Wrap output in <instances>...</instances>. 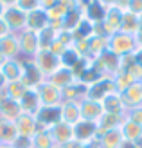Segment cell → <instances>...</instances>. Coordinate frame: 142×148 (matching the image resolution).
Here are the masks:
<instances>
[{"label": "cell", "instance_id": "22", "mask_svg": "<svg viewBox=\"0 0 142 148\" xmlns=\"http://www.w3.org/2000/svg\"><path fill=\"white\" fill-rule=\"evenodd\" d=\"M50 24H49V18H47V13L38 7L31 13H27V29H31L34 33H41L43 29H47Z\"/></svg>", "mask_w": 142, "mask_h": 148}, {"label": "cell", "instance_id": "30", "mask_svg": "<svg viewBox=\"0 0 142 148\" xmlns=\"http://www.w3.org/2000/svg\"><path fill=\"white\" fill-rule=\"evenodd\" d=\"M124 121V116H113V114H103V117L97 121V128H99V136L106 130L121 128V125Z\"/></svg>", "mask_w": 142, "mask_h": 148}, {"label": "cell", "instance_id": "39", "mask_svg": "<svg viewBox=\"0 0 142 148\" xmlns=\"http://www.w3.org/2000/svg\"><path fill=\"white\" fill-rule=\"evenodd\" d=\"M126 117H128V119H131V121H135L137 125H140V127H142V105L130 108L128 112H126Z\"/></svg>", "mask_w": 142, "mask_h": 148}, {"label": "cell", "instance_id": "1", "mask_svg": "<svg viewBox=\"0 0 142 148\" xmlns=\"http://www.w3.org/2000/svg\"><path fill=\"white\" fill-rule=\"evenodd\" d=\"M126 9H128V0H113V2H108L106 7V13H104V18H103V29L106 36H111L121 31V24H122V16Z\"/></svg>", "mask_w": 142, "mask_h": 148}, {"label": "cell", "instance_id": "24", "mask_svg": "<svg viewBox=\"0 0 142 148\" xmlns=\"http://www.w3.org/2000/svg\"><path fill=\"white\" fill-rule=\"evenodd\" d=\"M97 141H99V148H121L124 136H122L121 128H113V130L103 132Z\"/></svg>", "mask_w": 142, "mask_h": 148}, {"label": "cell", "instance_id": "15", "mask_svg": "<svg viewBox=\"0 0 142 148\" xmlns=\"http://www.w3.org/2000/svg\"><path fill=\"white\" fill-rule=\"evenodd\" d=\"M14 127H16L18 136H22V137H31V139H33V136L36 134V132L40 130L36 117L31 116V114H24V112H22V114L16 117V121H14Z\"/></svg>", "mask_w": 142, "mask_h": 148}, {"label": "cell", "instance_id": "51", "mask_svg": "<svg viewBox=\"0 0 142 148\" xmlns=\"http://www.w3.org/2000/svg\"><path fill=\"white\" fill-rule=\"evenodd\" d=\"M2 62H4V58H2V56H0V65H2Z\"/></svg>", "mask_w": 142, "mask_h": 148}, {"label": "cell", "instance_id": "21", "mask_svg": "<svg viewBox=\"0 0 142 148\" xmlns=\"http://www.w3.org/2000/svg\"><path fill=\"white\" fill-rule=\"evenodd\" d=\"M22 114V107L20 101H14L11 98H7L4 94L2 99H0V117L7 121H16V117Z\"/></svg>", "mask_w": 142, "mask_h": 148}, {"label": "cell", "instance_id": "2", "mask_svg": "<svg viewBox=\"0 0 142 148\" xmlns=\"http://www.w3.org/2000/svg\"><path fill=\"white\" fill-rule=\"evenodd\" d=\"M108 51H111L115 56L122 58V56H128L133 54L137 51V43H135V36L131 34H126V33H115L108 38Z\"/></svg>", "mask_w": 142, "mask_h": 148}, {"label": "cell", "instance_id": "31", "mask_svg": "<svg viewBox=\"0 0 142 148\" xmlns=\"http://www.w3.org/2000/svg\"><path fill=\"white\" fill-rule=\"evenodd\" d=\"M27 90H29V87L22 79H18V81H9V83L5 85V88H4V94L7 96V98L14 99V101H20Z\"/></svg>", "mask_w": 142, "mask_h": 148}, {"label": "cell", "instance_id": "33", "mask_svg": "<svg viewBox=\"0 0 142 148\" xmlns=\"http://www.w3.org/2000/svg\"><path fill=\"white\" fill-rule=\"evenodd\" d=\"M33 148H56L54 141H52V136L49 130H38L33 136Z\"/></svg>", "mask_w": 142, "mask_h": 148}, {"label": "cell", "instance_id": "45", "mask_svg": "<svg viewBox=\"0 0 142 148\" xmlns=\"http://www.w3.org/2000/svg\"><path fill=\"white\" fill-rule=\"evenodd\" d=\"M135 43H137V49L142 51V27L139 29V33L135 34Z\"/></svg>", "mask_w": 142, "mask_h": 148}, {"label": "cell", "instance_id": "18", "mask_svg": "<svg viewBox=\"0 0 142 148\" xmlns=\"http://www.w3.org/2000/svg\"><path fill=\"white\" fill-rule=\"evenodd\" d=\"M22 60H24V74H22V81H24L29 88L38 87L45 78L41 76V72L33 63V60H29V58H22Z\"/></svg>", "mask_w": 142, "mask_h": 148}, {"label": "cell", "instance_id": "14", "mask_svg": "<svg viewBox=\"0 0 142 148\" xmlns=\"http://www.w3.org/2000/svg\"><path fill=\"white\" fill-rule=\"evenodd\" d=\"M101 105H103L104 114H113V116H124L126 117V112H128V108H126V105H124V99H122L121 92L108 94L106 98L101 101Z\"/></svg>", "mask_w": 142, "mask_h": 148}, {"label": "cell", "instance_id": "13", "mask_svg": "<svg viewBox=\"0 0 142 148\" xmlns=\"http://www.w3.org/2000/svg\"><path fill=\"white\" fill-rule=\"evenodd\" d=\"M49 132H50L52 141H54L56 146H65L70 141H74V127L69 125V123H65V121L56 123Z\"/></svg>", "mask_w": 142, "mask_h": 148}, {"label": "cell", "instance_id": "29", "mask_svg": "<svg viewBox=\"0 0 142 148\" xmlns=\"http://www.w3.org/2000/svg\"><path fill=\"white\" fill-rule=\"evenodd\" d=\"M16 137H18V132H16V127H14V121H7L0 117V141H2V145L11 146Z\"/></svg>", "mask_w": 142, "mask_h": 148}, {"label": "cell", "instance_id": "16", "mask_svg": "<svg viewBox=\"0 0 142 148\" xmlns=\"http://www.w3.org/2000/svg\"><path fill=\"white\" fill-rule=\"evenodd\" d=\"M79 108H81V119L85 121H92V123H97L103 117L104 110H103V105L99 101H94V99H83L79 101Z\"/></svg>", "mask_w": 142, "mask_h": 148}, {"label": "cell", "instance_id": "12", "mask_svg": "<svg viewBox=\"0 0 142 148\" xmlns=\"http://www.w3.org/2000/svg\"><path fill=\"white\" fill-rule=\"evenodd\" d=\"M108 2L106 0H90V2H85V9H83V16L92 22V24H101L104 18V13H106Z\"/></svg>", "mask_w": 142, "mask_h": 148}, {"label": "cell", "instance_id": "4", "mask_svg": "<svg viewBox=\"0 0 142 148\" xmlns=\"http://www.w3.org/2000/svg\"><path fill=\"white\" fill-rule=\"evenodd\" d=\"M4 22L9 31L18 34L27 27V13H24L16 5V0H7V11L4 14Z\"/></svg>", "mask_w": 142, "mask_h": 148}, {"label": "cell", "instance_id": "19", "mask_svg": "<svg viewBox=\"0 0 142 148\" xmlns=\"http://www.w3.org/2000/svg\"><path fill=\"white\" fill-rule=\"evenodd\" d=\"M0 71L5 76L7 83L9 81H18L22 79V74H24V60L16 58V60H4L0 65Z\"/></svg>", "mask_w": 142, "mask_h": 148}, {"label": "cell", "instance_id": "46", "mask_svg": "<svg viewBox=\"0 0 142 148\" xmlns=\"http://www.w3.org/2000/svg\"><path fill=\"white\" fill-rule=\"evenodd\" d=\"M5 11H7V0H0V20L4 18Z\"/></svg>", "mask_w": 142, "mask_h": 148}, {"label": "cell", "instance_id": "10", "mask_svg": "<svg viewBox=\"0 0 142 148\" xmlns=\"http://www.w3.org/2000/svg\"><path fill=\"white\" fill-rule=\"evenodd\" d=\"M36 121H38V127L41 130H50L56 123L61 121V112H59V105L58 107H41L38 112H36Z\"/></svg>", "mask_w": 142, "mask_h": 148}, {"label": "cell", "instance_id": "34", "mask_svg": "<svg viewBox=\"0 0 142 148\" xmlns=\"http://www.w3.org/2000/svg\"><path fill=\"white\" fill-rule=\"evenodd\" d=\"M72 36H74V42H76V40H88L90 36H94V24L88 22L86 18H83L81 24L74 29Z\"/></svg>", "mask_w": 142, "mask_h": 148}, {"label": "cell", "instance_id": "17", "mask_svg": "<svg viewBox=\"0 0 142 148\" xmlns=\"http://www.w3.org/2000/svg\"><path fill=\"white\" fill-rule=\"evenodd\" d=\"M47 79L50 81L52 85H56L58 88H61V90H63V88H67V87H70L72 83H76V81H77V78H76V74L72 72V69L63 67V65H61L58 71L52 72Z\"/></svg>", "mask_w": 142, "mask_h": 148}, {"label": "cell", "instance_id": "7", "mask_svg": "<svg viewBox=\"0 0 142 148\" xmlns=\"http://www.w3.org/2000/svg\"><path fill=\"white\" fill-rule=\"evenodd\" d=\"M18 36V43H20V53L22 58H29L33 60L36 56V53L40 51V40H38V33L31 31V29H24L22 33L16 34Z\"/></svg>", "mask_w": 142, "mask_h": 148}, {"label": "cell", "instance_id": "37", "mask_svg": "<svg viewBox=\"0 0 142 148\" xmlns=\"http://www.w3.org/2000/svg\"><path fill=\"white\" fill-rule=\"evenodd\" d=\"M113 81H115V87H117V92H124L131 83H135V79L126 71H119L115 76H113Z\"/></svg>", "mask_w": 142, "mask_h": 148}, {"label": "cell", "instance_id": "43", "mask_svg": "<svg viewBox=\"0 0 142 148\" xmlns=\"http://www.w3.org/2000/svg\"><path fill=\"white\" fill-rule=\"evenodd\" d=\"M11 31H9V27H7L5 25V22H4V18L2 20H0V38H4V36L5 34H9Z\"/></svg>", "mask_w": 142, "mask_h": 148}, {"label": "cell", "instance_id": "50", "mask_svg": "<svg viewBox=\"0 0 142 148\" xmlns=\"http://www.w3.org/2000/svg\"><path fill=\"white\" fill-rule=\"evenodd\" d=\"M2 96H4V90H0V99H2Z\"/></svg>", "mask_w": 142, "mask_h": 148}, {"label": "cell", "instance_id": "32", "mask_svg": "<svg viewBox=\"0 0 142 148\" xmlns=\"http://www.w3.org/2000/svg\"><path fill=\"white\" fill-rule=\"evenodd\" d=\"M139 29H140L139 16H137V14H133V13H130V11H126V13H124V16H122L121 33H126V34L135 36V34L139 33Z\"/></svg>", "mask_w": 142, "mask_h": 148}, {"label": "cell", "instance_id": "38", "mask_svg": "<svg viewBox=\"0 0 142 148\" xmlns=\"http://www.w3.org/2000/svg\"><path fill=\"white\" fill-rule=\"evenodd\" d=\"M16 5L24 13H31V11H34V9L40 7V2L38 0H16Z\"/></svg>", "mask_w": 142, "mask_h": 148}, {"label": "cell", "instance_id": "42", "mask_svg": "<svg viewBox=\"0 0 142 148\" xmlns=\"http://www.w3.org/2000/svg\"><path fill=\"white\" fill-rule=\"evenodd\" d=\"M63 148H88V145H85V143H79V141H76V139H74V141H70L69 145H65Z\"/></svg>", "mask_w": 142, "mask_h": 148}, {"label": "cell", "instance_id": "11", "mask_svg": "<svg viewBox=\"0 0 142 148\" xmlns=\"http://www.w3.org/2000/svg\"><path fill=\"white\" fill-rule=\"evenodd\" d=\"M0 56H2L4 60H16V58H22L18 36L14 33H9V34H5L4 38H0Z\"/></svg>", "mask_w": 142, "mask_h": 148}, {"label": "cell", "instance_id": "5", "mask_svg": "<svg viewBox=\"0 0 142 148\" xmlns=\"http://www.w3.org/2000/svg\"><path fill=\"white\" fill-rule=\"evenodd\" d=\"M111 92H117L115 81H113L111 76H104L99 81H95V83L86 87V99H94V101H99L101 103Z\"/></svg>", "mask_w": 142, "mask_h": 148}, {"label": "cell", "instance_id": "44", "mask_svg": "<svg viewBox=\"0 0 142 148\" xmlns=\"http://www.w3.org/2000/svg\"><path fill=\"white\" fill-rule=\"evenodd\" d=\"M133 56H135V63L142 69V51H140V49H137L135 53H133Z\"/></svg>", "mask_w": 142, "mask_h": 148}, {"label": "cell", "instance_id": "47", "mask_svg": "<svg viewBox=\"0 0 142 148\" xmlns=\"http://www.w3.org/2000/svg\"><path fill=\"white\" fill-rule=\"evenodd\" d=\"M121 148H139V146H137V143H131V141H126V139H124Z\"/></svg>", "mask_w": 142, "mask_h": 148}, {"label": "cell", "instance_id": "3", "mask_svg": "<svg viewBox=\"0 0 142 148\" xmlns=\"http://www.w3.org/2000/svg\"><path fill=\"white\" fill-rule=\"evenodd\" d=\"M34 92L38 96L41 107H58V105H61V101H63L61 88L52 85L49 79H43L38 87H34Z\"/></svg>", "mask_w": 142, "mask_h": 148}, {"label": "cell", "instance_id": "41", "mask_svg": "<svg viewBox=\"0 0 142 148\" xmlns=\"http://www.w3.org/2000/svg\"><path fill=\"white\" fill-rule=\"evenodd\" d=\"M133 14H137V16H140L142 14V0H128V9Z\"/></svg>", "mask_w": 142, "mask_h": 148}, {"label": "cell", "instance_id": "35", "mask_svg": "<svg viewBox=\"0 0 142 148\" xmlns=\"http://www.w3.org/2000/svg\"><path fill=\"white\" fill-rule=\"evenodd\" d=\"M56 34H58V31H56V29H52L50 25H49L47 29H43L41 33H38L40 49H41V51H49L50 45H52V42L56 40Z\"/></svg>", "mask_w": 142, "mask_h": 148}, {"label": "cell", "instance_id": "49", "mask_svg": "<svg viewBox=\"0 0 142 148\" xmlns=\"http://www.w3.org/2000/svg\"><path fill=\"white\" fill-rule=\"evenodd\" d=\"M0 148H13V146H9V145H2Z\"/></svg>", "mask_w": 142, "mask_h": 148}, {"label": "cell", "instance_id": "52", "mask_svg": "<svg viewBox=\"0 0 142 148\" xmlns=\"http://www.w3.org/2000/svg\"><path fill=\"white\" fill-rule=\"evenodd\" d=\"M0 146H2V141H0Z\"/></svg>", "mask_w": 142, "mask_h": 148}, {"label": "cell", "instance_id": "23", "mask_svg": "<svg viewBox=\"0 0 142 148\" xmlns=\"http://www.w3.org/2000/svg\"><path fill=\"white\" fill-rule=\"evenodd\" d=\"M122 99H124V105L126 108H133V107H139L142 105V81H135L131 83L124 92H121Z\"/></svg>", "mask_w": 142, "mask_h": 148}, {"label": "cell", "instance_id": "9", "mask_svg": "<svg viewBox=\"0 0 142 148\" xmlns=\"http://www.w3.org/2000/svg\"><path fill=\"white\" fill-rule=\"evenodd\" d=\"M74 139L79 143H85V145H90L94 141L99 139V128H97V123L92 121H85L81 119L79 123L74 125Z\"/></svg>", "mask_w": 142, "mask_h": 148}, {"label": "cell", "instance_id": "26", "mask_svg": "<svg viewBox=\"0 0 142 148\" xmlns=\"http://www.w3.org/2000/svg\"><path fill=\"white\" fill-rule=\"evenodd\" d=\"M108 49V36H90L88 38V58L95 60L97 56H101L104 51Z\"/></svg>", "mask_w": 142, "mask_h": 148}, {"label": "cell", "instance_id": "20", "mask_svg": "<svg viewBox=\"0 0 142 148\" xmlns=\"http://www.w3.org/2000/svg\"><path fill=\"white\" fill-rule=\"evenodd\" d=\"M59 112H61V121L72 125V127L81 121L79 101H61V105H59Z\"/></svg>", "mask_w": 142, "mask_h": 148}, {"label": "cell", "instance_id": "25", "mask_svg": "<svg viewBox=\"0 0 142 148\" xmlns=\"http://www.w3.org/2000/svg\"><path fill=\"white\" fill-rule=\"evenodd\" d=\"M20 107H22V112L24 114L36 116V112L41 108V105H40V99H38V96L34 92V88H29V90L24 94V98L20 99Z\"/></svg>", "mask_w": 142, "mask_h": 148}, {"label": "cell", "instance_id": "48", "mask_svg": "<svg viewBox=\"0 0 142 148\" xmlns=\"http://www.w3.org/2000/svg\"><path fill=\"white\" fill-rule=\"evenodd\" d=\"M5 85H7V79H5V76L2 74V71H0V90H4Z\"/></svg>", "mask_w": 142, "mask_h": 148}, {"label": "cell", "instance_id": "36", "mask_svg": "<svg viewBox=\"0 0 142 148\" xmlns=\"http://www.w3.org/2000/svg\"><path fill=\"white\" fill-rule=\"evenodd\" d=\"M79 60H81V56L77 54V51L74 49V45H72L70 49H67V51H65V54L59 58L61 65H63V67H69V69H74V67H76V65L79 63Z\"/></svg>", "mask_w": 142, "mask_h": 148}, {"label": "cell", "instance_id": "28", "mask_svg": "<svg viewBox=\"0 0 142 148\" xmlns=\"http://www.w3.org/2000/svg\"><path fill=\"white\" fill-rule=\"evenodd\" d=\"M63 101H83L86 98V85H83L81 81H76L70 87H67L61 90Z\"/></svg>", "mask_w": 142, "mask_h": 148}, {"label": "cell", "instance_id": "40", "mask_svg": "<svg viewBox=\"0 0 142 148\" xmlns=\"http://www.w3.org/2000/svg\"><path fill=\"white\" fill-rule=\"evenodd\" d=\"M11 146L13 148H33V139L31 137H22V136H18Z\"/></svg>", "mask_w": 142, "mask_h": 148}, {"label": "cell", "instance_id": "27", "mask_svg": "<svg viewBox=\"0 0 142 148\" xmlns=\"http://www.w3.org/2000/svg\"><path fill=\"white\" fill-rule=\"evenodd\" d=\"M121 132L126 141H131V143H137L142 139V127L137 125L135 121L128 119V117H124V121L121 125Z\"/></svg>", "mask_w": 142, "mask_h": 148}, {"label": "cell", "instance_id": "6", "mask_svg": "<svg viewBox=\"0 0 142 148\" xmlns=\"http://www.w3.org/2000/svg\"><path fill=\"white\" fill-rule=\"evenodd\" d=\"M33 63L38 67V71L41 72V76L43 78H49L54 71H58L59 67H61V62H59V58L58 56H54L50 53V51H38L36 53V56L33 58Z\"/></svg>", "mask_w": 142, "mask_h": 148}, {"label": "cell", "instance_id": "8", "mask_svg": "<svg viewBox=\"0 0 142 148\" xmlns=\"http://www.w3.org/2000/svg\"><path fill=\"white\" fill-rule=\"evenodd\" d=\"M94 65L101 71L103 76H111V78H113L115 74L121 71V58L115 56L111 51L106 49L101 56H97L94 60Z\"/></svg>", "mask_w": 142, "mask_h": 148}]
</instances>
